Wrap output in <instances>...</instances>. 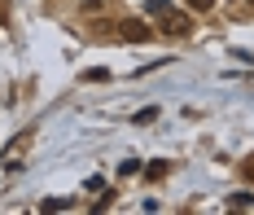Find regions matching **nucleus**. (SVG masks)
Here are the masks:
<instances>
[{"mask_svg": "<svg viewBox=\"0 0 254 215\" xmlns=\"http://www.w3.org/2000/svg\"><path fill=\"white\" fill-rule=\"evenodd\" d=\"M250 4H254V0H250Z\"/></svg>", "mask_w": 254, "mask_h": 215, "instance_id": "obj_10", "label": "nucleus"}, {"mask_svg": "<svg viewBox=\"0 0 254 215\" xmlns=\"http://www.w3.org/2000/svg\"><path fill=\"white\" fill-rule=\"evenodd\" d=\"M66 207H70V198H49L44 202V211H66Z\"/></svg>", "mask_w": 254, "mask_h": 215, "instance_id": "obj_5", "label": "nucleus"}, {"mask_svg": "<svg viewBox=\"0 0 254 215\" xmlns=\"http://www.w3.org/2000/svg\"><path fill=\"white\" fill-rule=\"evenodd\" d=\"M158 18H162V31H167V35H189V27H193V22L184 18V13H176V9H167V4L158 9Z\"/></svg>", "mask_w": 254, "mask_h": 215, "instance_id": "obj_2", "label": "nucleus"}, {"mask_svg": "<svg viewBox=\"0 0 254 215\" xmlns=\"http://www.w3.org/2000/svg\"><path fill=\"white\" fill-rule=\"evenodd\" d=\"M246 180H250V185H254V154H250V158H246Z\"/></svg>", "mask_w": 254, "mask_h": 215, "instance_id": "obj_7", "label": "nucleus"}, {"mask_svg": "<svg viewBox=\"0 0 254 215\" xmlns=\"http://www.w3.org/2000/svg\"><path fill=\"white\" fill-rule=\"evenodd\" d=\"M83 79H88V83H101V79H110V71H101V66H92V71H83Z\"/></svg>", "mask_w": 254, "mask_h": 215, "instance_id": "obj_4", "label": "nucleus"}, {"mask_svg": "<svg viewBox=\"0 0 254 215\" xmlns=\"http://www.w3.org/2000/svg\"><path fill=\"white\" fill-rule=\"evenodd\" d=\"M83 9H101V0H83Z\"/></svg>", "mask_w": 254, "mask_h": 215, "instance_id": "obj_9", "label": "nucleus"}, {"mask_svg": "<svg viewBox=\"0 0 254 215\" xmlns=\"http://www.w3.org/2000/svg\"><path fill=\"white\" fill-rule=\"evenodd\" d=\"M119 35H123V40H131V44H145V40H149L153 31L145 27V22H140V18H127L123 27H119Z\"/></svg>", "mask_w": 254, "mask_h": 215, "instance_id": "obj_3", "label": "nucleus"}, {"mask_svg": "<svg viewBox=\"0 0 254 215\" xmlns=\"http://www.w3.org/2000/svg\"><path fill=\"white\" fill-rule=\"evenodd\" d=\"M228 207H254V198H250V193H232Z\"/></svg>", "mask_w": 254, "mask_h": 215, "instance_id": "obj_6", "label": "nucleus"}, {"mask_svg": "<svg viewBox=\"0 0 254 215\" xmlns=\"http://www.w3.org/2000/svg\"><path fill=\"white\" fill-rule=\"evenodd\" d=\"M189 4H193V9H210L215 0H189Z\"/></svg>", "mask_w": 254, "mask_h": 215, "instance_id": "obj_8", "label": "nucleus"}, {"mask_svg": "<svg viewBox=\"0 0 254 215\" xmlns=\"http://www.w3.org/2000/svg\"><path fill=\"white\" fill-rule=\"evenodd\" d=\"M31 145H35V132H18L4 149H0V162H4L9 171H18V167H22V154L31 149Z\"/></svg>", "mask_w": 254, "mask_h": 215, "instance_id": "obj_1", "label": "nucleus"}]
</instances>
